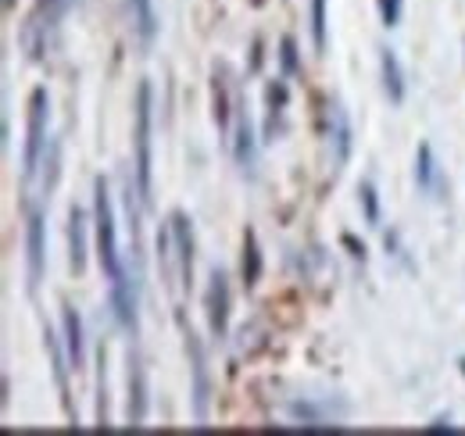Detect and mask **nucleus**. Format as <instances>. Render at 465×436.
<instances>
[{"mask_svg": "<svg viewBox=\"0 0 465 436\" xmlns=\"http://www.w3.org/2000/svg\"><path fill=\"white\" fill-rule=\"evenodd\" d=\"M94 233H97V262H101L104 279H108L115 322L136 336V329H140V279L129 275V265L122 258L115 204H112V190L104 179L94 183Z\"/></svg>", "mask_w": 465, "mask_h": 436, "instance_id": "obj_1", "label": "nucleus"}, {"mask_svg": "<svg viewBox=\"0 0 465 436\" xmlns=\"http://www.w3.org/2000/svg\"><path fill=\"white\" fill-rule=\"evenodd\" d=\"M133 151H136V183H140V193H143V208L151 212L154 208V154H151V144H154V90L151 83H140L136 86V111H133Z\"/></svg>", "mask_w": 465, "mask_h": 436, "instance_id": "obj_2", "label": "nucleus"}, {"mask_svg": "<svg viewBox=\"0 0 465 436\" xmlns=\"http://www.w3.org/2000/svg\"><path fill=\"white\" fill-rule=\"evenodd\" d=\"M51 97L44 86L33 90L29 97V122H25V151H22V179L33 183L40 175V164H44V154H47V144H51Z\"/></svg>", "mask_w": 465, "mask_h": 436, "instance_id": "obj_3", "label": "nucleus"}, {"mask_svg": "<svg viewBox=\"0 0 465 436\" xmlns=\"http://www.w3.org/2000/svg\"><path fill=\"white\" fill-rule=\"evenodd\" d=\"M47 275V229H44V212L33 204L29 218H25V282H29V293L40 290Z\"/></svg>", "mask_w": 465, "mask_h": 436, "instance_id": "obj_4", "label": "nucleus"}, {"mask_svg": "<svg viewBox=\"0 0 465 436\" xmlns=\"http://www.w3.org/2000/svg\"><path fill=\"white\" fill-rule=\"evenodd\" d=\"M186 362H190V376H193V419L197 426H208V401H212V382H208V358H204V343L186 332Z\"/></svg>", "mask_w": 465, "mask_h": 436, "instance_id": "obj_5", "label": "nucleus"}, {"mask_svg": "<svg viewBox=\"0 0 465 436\" xmlns=\"http://www.w3.org/2000/svg\"><path fill=\"white\" fill-rule=\"evenodd\" d=\"M230 275L223 269H212L208 275V290H204V319H208V332L219 340L226 336L230 326Z\"/></svg>", "mask_w": 465, "mask_h": 436, "instance_id": "obj_6", "label": "nucleus"}, {"mask_svg": "<svg viewBox=\"0 0 465 436\" xmlns=\"http://www.w3.org/2000/svg\"><path fill=\"white\" fill-rule=\"evenodd\" d=\"M169 229H173V251H175V275H179V286L190 290L193 286V262H197V240H193V225L183 212H175L169 218Z\"/></svg>", "mask_w": 465, "mask_h": 436, "instance_id": "obj_7", "label": "nucleus"}, {"mask_svg": "<svg viewBox=\"0 0 465 436\" xmlns=\"http://www.w3.org/2000/svg\"><path fill=\"white\" fill-rule=\"evenodd\" d=\"M125 419L133 430H140L147 422V408H151V397H147V369H143V358L136 351H129V372H125Z\"/></svg>", "mask_w": 465, "mask_h": 436, "instance_id": "obj_8", "label": "nucleus"}, {"mask_svg": "<svg viewBox=\"0 0 465 436\" xmlns=\"http://www.w3.org/2000/svg\"><path fill=\"white\" fill-rule=\"evenodd\" d=\"M326 140H330V164H333V172H344V164L351 158V147H354V129H351V118L341 101H330Z\"/></svg>", "mask_w": 465, "mask_h": 436, "instance_id": "obj_9", "label": "nucleus"}, {"mask_svg": "<svg viewBox=\"0 0 465 436\" xmlns=\"http://www.w3.org/2000/svg\"><path fill=\"white\" fill-rule=\"evenodd\" d=\"M86 262H90V218L79 204H72V212H68V265L75 275H83Z\"/></svg>", "mask_w": 465, "mask_h": 436, "instance_id": "obj_10", "label": "nucleus"}, {"mask_svg": "<svg viewBox=\"0 0 465 436\" xmlns=\"http://www.w3.org/2000/svg\"><path fill=\"white\" fill-rule=\"evenodd\" d=\"M232 162L240 164L243 175H254V164H258V136H254V125L247 118V111H236V122H232Z\"/></svg>", "mask_w": 465, "mask_h": 436, "instance_id": "obj_11", "label": "nucleus"}, {"mask_svg": "<svg viewBox=\"0 0 465 436\" xmlns=\"http://www.w3.org/2000/svg\"><path fill=\"white\" fill-rule=\"evenodd\" d=\"M61 340H64L72 372H79L86 365V329H83V315L72 304H61Z\"/></svg>", "mask_w": 465, "mask_h": 436, "instance_id": "obj_12", "label": "nucleus"}, {"mask_svg": "<svg viewBox=\"0 0 465 436\" xmlns=\"http://www.w3.org/2000/svg\"><path fill=\"white\" fill-rule=\"evenodd\" d=\"M44 347H47V354H51V369H54V382H58V393H61V404H64V411H68V419H72V426L79 422V415H75V408H72V393H68V351H64V340H61L54 329H44Z\"/></svg>", "mask_w": 465, "mask_h": 436, "instance_id": "obj_13", "label": "nucleus"}, {"mask_svg": "<svg viewBox=\"0 0 465 436\" xmlns=\"http://www.w3.org/2000/svg\"><path fill=\"white\" fill-rule=\"evenodd\" d=\"M415 186L426 197H440V190H444V175H440V164L433 158L430 144H419V151H415Z\"/></svg>", "mask_w": 465, "mask_h": 436, "instance_id": "obj_14", "label": "nucleus"}, {"mask_svg": "<svg viewBox=\"0 0 465 436\" xmlns=\"http://www.w3.org/2000/svg\"><path fill=\"white\" fill-rule=\"evenodd\" d=\"M380 79H383V94L391 97V104L405 101V68L394 54V47H380Z\"/></svg>", "mask_w": 465, "mask_h": 436, "instance_id": "obj_15", "label": "nucleus"}, {"mask_svg": "<svg viewBox=\"0 0 465 436\" xmlns=\"http://www.w3.org/2000/svg\"><path fill=\"white\" fill-rule=\"evenodd\" d=\"M287 101H291V90L287 83H269L265 86V140H276V133L283 129V114H287Z\"/></svg>", "mask_w": 465, "mask_h": 436, "instance_id": "obj_16", "label": "nucleus"}, {"mask_svg": "<svg viewBox=\"0 0 465 436\" xmlns=\"http://www.w3.org/2000/svg\"><path fill=\"white\" fill-rule=\"evenodd\" d=\"M129 15H133V33L143 47H151L158 40V15H154V0H129Z\"/></svg>", "mask_w": 465, "mask_h": 436, "instance_id": "obj_17", "label": "nucleus"}, {"mask_svg": "<svg viewBox=\"0 0 465 436\" xmlns=\"http://www.w3.org/2000/svg\"><path fill=\"white\" fill-rule=\"evenodd\" d=\"M212 114H215L219 133L230 140L232 136V101H230V86H226L223 72H215V79H212Z\"/></svg>", "mask_w": 465, "mask_h": 436, "instance_id": "obj_18", "label": "nucleus"}, {"mask_svg": "<svg viewBox=\"0 0 465 436\" xmlns=\"http://www.w3.org/2000/svg\"><path fill=\"white\" fill-rule=\"evenodd\" d=\"M262 247H258V236L247 229L243 233V258H240V279H243V286L247 290H254L258 286V279H262Z\"/></svg>", "mask_w": 465, "mask_h": 436, "instance_id": "obj_19", "label": "nucleus"}, {"mask_svg": "<svg viewBox=\"0 0 465 436\" xmlns=\"http://www.w3.org/2000/svg\"><path fill=\"white\" fill-rule=\"evenodd\" d=\"M291 419L297 426H308V430H330V426H337V422L330 419V411L319 408V404H312V401H293Z\"/></svg>", "mask_w": 465, "mask_h": 436, "instance_id": "obj_20", "label": "nucleus"}, {"mask_svg": "<svg viewBox=\"0 0 465 436\" xmlns=\"http://www.w3.org/2000/svg\"><path fill=\"white\" fill-rule=\"evenodd\" d=\"M40 179H44V197H51V190L58 186L61 179V140L51 136L47 144V154H44V164H40Z\"/></svg>", "mask_w": 465, "mask_h": 436, "instance_id": "obj_21", "label": "nucleus"}, {"mask_svg": "<svg viewBox=\"0 0 465 436\" xmlns=\"http://www.w3.org/2000/svg\"><path fill=\"white\" fill-rule=\"evenodd\" d=\"M68 4L72 0H36V11H33V22L36 25H44L47 33H54L61 22V15L68 11Z\"/></svg>", "mask_w": 465, "mask_h": 436, "instance_id": "obj_22", "label": "nucleus"}, {"mask_svg": "<svg viewBox=\"0 0 465 436\" xmlns=\"http://www.w3.org/2000/svg\"><path fill=\"white\" fill-rule=\"evenodd\" d=\"M358 204H361V212H365V222H369V225H380V222H383L380 193H376L372 183H361V186H358Z\"/></svg>", "mask_w": 465, "mask_h": 436, "instance_id": "obj_23", "label": "nucleus"}, {"mask_svg": "<svg viewBox=\"0 0 465 436\" xmlns=\"http://www.w3.org/2000/svg\"><path fill=\"white\" fill-rule=\"evenodd\" d=\"M312 44L315 54H326V0H312Z\"/></svg>", "mask_w": 465, "mask_h": 436, "instance_id": "obj_24", "label": "nucleus"}, {"mask_svg": "<svg viewBox=\"0 0 465 436\" xmlns=\"http://www.w3.org/2000/svg\"><path fill=\"white\" fill-rule=\"evenodd\" d=\"M104 351H101V372H97V426L108 430L112 426V415H108V369H104Z\"/></svg>", "mask_w": 465, "mask_h": 436, "instance_id": "obj_25", "label": "nucleus"}, {"mask_svg": "<svg viewBox=\"0 0 465 436\" xmlns=\"http://www.w3.org/2000/svg\"><path fill=\"white\" fill-rule=\"evenodd\" d=\"M376 4H380V22L387 29H398L401 15H405V0H376Z\"/></svg>", "mask_w": 465, "mask_h": 436, "instance_id": "obj_26", "label": "nucleus"}, {"mask_svg": "<svg viewBox=\"0 0 465 436\" xmlns=\"http://www.w3.org/2000/svg\"><path fill=\"white\" fill-rule=\"evenodd\" d=\"M280 61H283V79H293L297 75V44H293V36L280 40Z\"/></svg>", "mask_w": 465, "mask_h": 436, "instance_id": "obj_27", "label": "nucleus"}, {"mask_svg": "<svg viewBox=\"0 0 465 436\" xmlns=\"http://www.w3.org/2000/svg\"><path fill=\"white\" fill-rule=\"evenodd\" d=\"M344 247L351 251V258H358V262H365V247L354 240V236H344Z\"/></svg>", "mask_w": 465, "mask_h": 436, "instance_id": "obj_28", "label": "nucleus"}, {"mask_svg": "<svg viewBox=\"0 0 465 436\" xmlns=\"http://www.w3.org/2000/svg\"><path fill=\"white\" fill-rule=\"evenodd\" d=\"M459 372L465 376V358H459Z\"/></svg>", "mask_w": 465, "mask_h": 436, "instance_id": "obj_29", "label": "nucleus"}]
</instances>
